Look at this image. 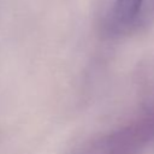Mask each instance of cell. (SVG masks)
<instances>
[{
    "instance_id": "cell-1",
    "label": "cell",
    "mask_w": 154,
    "mask_h": 154,
    "mask_svg": "<svg viewBox=\"0 0 154 154\" xmlns=\"http://www.w3.org/2000/svg\"><path fill=\"white\" fill-rule=\"evenodd\" d=\"M154 147V107L101 136L81 154H147Z\"/></svg>"
},
{
    "instance_id": "cell-2",
    "label": "cell",
    "mask_w": 154,
    "mask_h": 154,
    "mask_svg": "<svg viewBox=\"0 0 154 154\" xmlns=\"http://www.w3.org/2000/svg\"><path fill=\"white\" fill-rule=\"evenodd\" d=\"M149 0H114L107 16V29L112 34H125L135 29L147 13Z\"/></svg>"
}]
</instances>
